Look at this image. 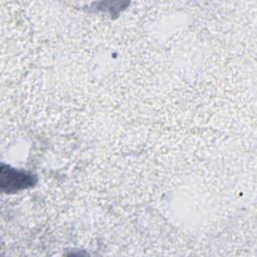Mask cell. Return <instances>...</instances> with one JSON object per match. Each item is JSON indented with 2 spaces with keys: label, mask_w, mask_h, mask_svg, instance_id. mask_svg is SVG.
<instances>
[{
  "label": "cell",
  "mask_w": 257,
  "mask_h": 257,
  "mask_svg": "<svg viewBox=\"0 0 257 257\" xmlns=\"http://www.w3.org/2000/svg\"><path fill=\"white\" fill-rule=\"evenodd\" d=\"M2 172L7 174V177L4 175H1V184L2 188L5 186H8L7 191H17L18 189H23L29 186H33L34 181H33V176L27 175L26 173L23 172H18L15 171L14 169L8 168V170H5L4 167H2Z\"/></svg>",
  "instance_id": "cell-1"
}]
</instances>
